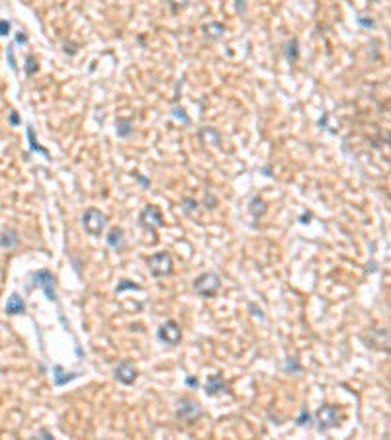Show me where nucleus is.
Listing matches in <instances>:
<instances>
[{"mask_svg":"<svg viewBox=\"0 0 391 440\" xmlns=\"http://www.w3.org/2000/svg\"><path fill=\"white\" fill-rule=\"evenodd\" d=\"M192 288H194V292L200 296V298H213L217 292H219V288H221V278L215 274V272H204V274H200L194 284H192Z\"/></svg>","mask_w":391,"mask_h":440,"instance_id":"nucleus-1","label":"nucleus"},{"mask_svg":"<svg viewBox=\"0 0 391 440\" xmlns=\"http://www.w3.org/2000/svg\"><path fill=\"white\" fill-rule=\"evenodd\" d=\"M81 221H83L84 231L88 235H92V237H100L102 231L106 229V225H108V217L104 215L100 209H96V207H88L83 213V219Z\"/></svg>","mask_w":391,"mask_h":440,"instance_id":"nucleus-2","label":"nucleus"},{"mask_svg":"<svg viewBox=\"0 0 391 440\" xmlns=\"http://www.w3.org/2000/svg\"><path fill=\"white\" fill-rule=\"evenodd\" d=\"M147 266L153 278H163L172 274V259L168 253H157L147 259Z\"/></svg>","mask_w":391,"mask_h":440,"instance_id":"nucleus-3","label":"nucleus"},{"mask_svg":"<svg viewBox=\"0 0 391 440\" xmlns=\"http://www.w3.org/2000/svg\"><path fill=\"white\" fill-rule=\"evenodd\" d=\"M34 286H40L45 294V298L49 301H57V294H55V288H57V278L53 276V272L49 270H40V272H34Z\"/></svg>","mask_w":391,"mask_h":440,"instance_id":"nucleus-4","label":"nucleus"},{"mask_svg":"<svg viewBox=\"0 0 391 440\" xmlns=\"http://www.w3.org/2000/svg\"><path fill=\"white\" fill-rule=\"evenodd\" d=\"M176 417L180 420H186V422L200 419L202 417V405L192 397H182L176 403Z\"/></svg>","mask_w":391,"mask_h":440,"instance_id":"nucleus-5","label":"nucleus"},{"mask_svg":"<svg viewBox=\"0 0 391 440\" xmlns=\"http://www.w3.org/2000/svg\"><path fill=\"white\" fill-rule=\"evenodd\" d=\"M315 419H317V430L319 432H327L330 428H334L338 424V413H336V407L332 405H321L315 413Z\"/></svg>","mask_w":391,"mask_h":440,"instance_id":"nucleus-6","label":"nucleus"},{"mask_svg":"<svg viewBox=\"0 0 391 440\" xmlns=\"http://www.w3.org/2000/svg\"><path fill=\"white\" fill-rule=\"evenodd\" d=\"M157 337H159L161 342H165L168 346H176L182 340V329H180V325L176 321L170 319L157 329Z\"/></svg>","mask_w":391,"mask_h":440,"instance_id":"nucleus-7","label":"nucleus"},{"mask_svg":"<svg viewBox=\"0 0 391 440\" xmlns=\"http://www.w3.org/2000/svg\"><path fill=\"white\" fill-rule=\"evenodd\" d=\"M139 223L143 225L147 231H155V229L165 225V219H163V213H161V209L157 205H147L139 213Z\"/></svg>","mask_w":391,"mask_h":440,"instance_id":"nucleus-8","label":"nucleus"},{"mask_svg":"<svg viewBox=\"0 0 391 440\" xmlns=\"http://www.w3.org/2000/svg\"><path fill=\"white\" fill-rule=\"evenodd\" d=\"M137 376H139V372H137V368L133 366L131 360H122L114 368V378L120 383H124V385H131L133 381L137 380Z\"/></svg>","mask_w":391,"mask_h":440,"instance_id":"nucleus-9","label":"nucleus"},{"mask_svg":"<svg viewBox=\"0 0 391 440\" xmlns=\"http://www.w3.org/2000/svg\"><path fill=\"white\" fill-rule=\"evenodd\" d=\"M227 381L221 374H213L207 378L206 383V393L207 395H219V393H227Z\"/></svg>","mask_w":391,"mask_h":440,"instance_id":"nucleus-10","label":"nucleus"},{"mask_svg":"<svg viewBox=\"0 0 391 440\" xmlns=\"http://www.w3.org/2000/svg\"><path fill=\"white\" fill-rule=\"evenodd\" d=\"M83 376V372H65L63 370V366H55L53 368V383L57 385V387H63V385H67L69 381L77 380V378H81Z\"/></svg>","mask_w":391,"mask_h":440,"instance_id":"nucleus-11","label":"nucleus"},{"mask_svg":"<svg viewBox=\"0 0 391 440\" xmlns=\"http://www.w3.org/2000/svg\"><path fill=\"white\" fill-rule=\"evenodd\" d=\"M202 34H204L206 40H221L223 34H225V26L221 22H207V24L202 26Z\"/></svg>","mask_w":391,"mask_h":440,"instance_id":"nucleus-12","label":"nucleus"},{"mask_svg":"<svg viewBox=\"0 0 391 440\" xmlns=\"http://www.w3.org/2000/svg\"><path fill=\"white\" fill-rule=\"evenodd\" d=\"M4 311L8 315H20V313H26V301L20 298V294H12L8 301H6V307Z\"/></svg>","mask_w":391,"mask_h":440,"instance_id":"nucleus-13","label":"nucleus"},{"mask_svg":"<svg viewBox=\"0 0 391 440\" xmlns=\"http://www.w3.org/2000/svg\"><path fill=\"white\" fill-rule=\"evenodd\" d=\"M106 243L112 247V249H116V251H120L122 247L125 245V235H124V229L122 227H112L110 229V233L106 235Z\"/></svg>","mask_w":391,"mask_h":440,"instance_id":"nucleus-14","label":"nucleus"},{"mask_svg":"<svg viewBox=\"0 0 391 440\" xmlns=\"http://www.w3.org/2000/svg\"><path fill=\"white\" fill-rule=\"evenodd\" d=\"M18 245H20V235H18L14 229L2 231V235H0V247H2V249L12 251V249H16Z\"/></svg>","mask_w":391,"mask_h":440,"instance_id":"nucleus-15","label":"nucleus"},{"mask_svg":"<svg viewBox=\"0 0 391 440\" xmlns=\"http://www.w3.org/2000/svg\"><path fill=\"white\" fill-rule=\"evenodd\" d=\"M266 209H268V205L264 203V200L258 198V196H254V198L250 200V203H248V211L252 213L254 219H260V217L266 213Z\"/></svg>","mask_w":391,"mask_h":440,"instance_id":"nucleus-16","label":"nucleus"},{"mask_svg":"<svg viewBox=\"0 0 391 440\" xmlns=\"http://www.w3.org/2000/svg\"><path fill=\"white\" fill-rule=\"evenodd\" d=\"M116 133H118V137L127 139L133 133V121L129 120V118H120V120L116 121Z\"/></svg>","mask_w":391,"mask_h":440,"instance_id":"nucleus-17","label":"nucleus"},{"mask_svg":"<svg viewBox=\"0 0 391 440\" xmlns=\"http://www.w3.org/2000/svg\"><path fill=\"white\" fill-rule=\"evenodd\" d=\"M26 131H28V141H30V149H32V151H36V153H42V155H45L47 159H51V155H49V151H47L45 147H42V145L38 143V139H36V133H34V127H32V125H28V127H26Z\"/></svg>","mask_w":391,"mask_h":440,"instance_id":"nucleus-18","label":"nucleus"},{"mask_svg":"<svg viewBox=\"0 0 391 440\" xmlns=\"http://www.w3.org/2000/svg\"><path fill=\"white\" fill-rule=\"evenodd\" d=\"M200 139L206 141V143H213V145H219V141H221V135L215 131V129H211V127H202L200 129Z\"/></svg>","mask_w":391,"mask_h":440,"instance_id":"nucleus-19","label":"nucleus"},{"mask_svg":"<svg viewBox=\"0 0 391 440\" xmlns=\"http://www.w3.org/2000/svg\"><path fill=\"white\" fill-rule=\"evenodd\" d=\"M284 51H286V59L289 63H293V61L297 59V55H299V47H297V40H289L286 43V47H284Z\"/></svg>","mask_w":391,"mask_h":440,"instance_id":"nucleus-20","label":"nucleus"},{"mask_svg":"<svg viewBox=\"0 0 391 440\" xmlns=\"http://www.w3.org/2000/svg\"><path fill=\"white\" fill-rule=\"evenodd\" d=\"M125 290H135V292H141L143 288H141L139 284H133L131 280H122L118 286H116V290H114V292H116V296H118V294H122V292H125Z\"/></svg>","mask_w":391,"mask_h":440,"instance_id":"nucleus-21","label":"nucleus"},{"mask_svg":"<svg viewBox=\"0 0 391 440\" xmlns=\"http://www.w3.org/2000/svg\"><path fill=\"white\" fill-rule=\"evenodd\" d=\"M180 207H182V211H184L186 215H192V213H196L198 211V201L194 200V198H184L182 203H180Z\"/></svg>","mask_w":391,"mask_h":440,"instance_id":"nucleus-22","label":"nucleus"},{"mask_svg":"<svg viewBox=\"0 0 391 440\" xmlns=\"http://www.w3.org/2000/svg\"><path fill=\"white\" fill-rule=\"evenodd\" d=\"M301 370H303V366L295 358H288V360L284 362V372H288V374H299Z\"/></svg>","mask_w":391,"mask_h":440,"instance_id":"nucleus-23","label":"nucleus"},{"mask_svg":"<svg viewBox=\"0 0 391 440\" xmlns=\"http://www.w3.org/2000/svg\"><path fill=\"white\" fill-rule=\"evenodd\" d=\"M168 2V6H170V10L176 14V12H180L182 8H186L188 4H190V0H166Z\"/></svg>","mask_w":391,"mask_h":440,"instance_id":"nucleus-24","label":"nucleus"},{"mask_svg":"<svg viewBox=\"0 0 391 440\" xmlns=\"http://www.w3.org/2000/svg\"><path fill=\"white\" fill-rule=\"evenodd\" d=\"M170 114H172L174 118H178V120H182V121H184V123H186V125H190V118L186 116V112H184V108H182V106H174Z\"/></svg>","mask_w":391,"mask_h":440,"instance_id":"nucleus-25","label":"nucleus"},{"mask_svg":"<svg viewBox=\"0 0 391 440\" xmlns=\"http://www.w3.org/2000/svg\"><path fill=\"white\" fill-rule=\"evenodd\" d=\"M309 420H311V415H309V411H307V409H301V411H299V417L295 419L297 426H307Z\"/></svg>","mask_w":391,"mask_h":440,"instance_id":"nucleus-26","label":"nucleus"},{"mask_svg":"<svg viewBox=\"0 0 391 440\" xmlns=\"http://www.w3.org/2000/svg\"><path fill=\"white\" fill-rule=\"evenodd\" d=\"M38 67H40V65L36 63V57H34V55H30V57L26 59V73H28V75H34V73L38 71Z\"/></svg>","mask_w":391,"mask_h":440,"instance_id":"nucleus-27","label":"nucleus"},{"mask_svg":"<svg viewBox=\"0 0 391 440\" xmlns=\"http://www.w3.org/2000/svg\"><path fill=\"white\" fill-rule=\"evenodd\" d=\"M6 55H8V63H10L12 71L16 73V71H18V67H16V59H14V45H8V49H6Z\"/></svg>","mask_w":391,"mask_h":440,"instance_id":"nucleus-28","label":"nucleus"},{"mask_svg":"<svg viewBox=\"0 0 391 440\" xmlns=\"http://www.w3.org/2000/svg\"><path fill=\"white\" fill-rule=\"evenodd\" d=\"M10 28H12V24L8 20H0V38H4V36H8L10 34Z\"/></svg>","mask_w":391,"mask_h":440,"instance_id":"nucleus-29","label":"nucleus"},{"mask_svg":"<svg viewBox=\"0 0 391 440\" xmlns=\"http://www.w3.org/2000/svg\"><path fill=\"white\" fill-rule=\"evenodd\" d=\"M8 121H10V125H20V116H18L16 110H12V112L8 114Z\"/></svg>","mask_w":391,"mask_h":440,"instance_id":"nucleus-30","label":"nucleus"},{"mask_svg":"<svg viewBox=\"0 0 391 440\" xmlns=\"http://www.w3.org/2000/svg\"><path fill=\"white\" fill-rule=\"evenodd\" d=\"M63 49H65V53H69V55H75V53L79 51L75 43H65V45H63Z\"/></svg>","mask_w":391,"mask_h":440,"instance_id":"nucleus-31","label":"nucleus"},{"mask_svg":"<svg viewBox=\"0 0 391 440\" xmlns=\"http://www.w3.org/2000/svg\"><path fill=\"white\" fill-rule=\"evenodd\" d=\"M186 385H188V387H198V385H200V381H198V378L188 376V378H186Z\"/></svg>","mask_w":391,"mask_h":440,"instance_id":"nucleus-32","label":"nucleus"},{"mask_svg":"<svg viewBox=\"0 0 391 440\" xmlns=\"http://www.w3.org/2000/svg\"><path fill=\"white\" fill-rule=\"evenodd\" d=\"M16 43H18V45H24V43H28V36H26L24 32H20V34L16 36Z\"/></svg>","mask_w":391,"mask_h":440,"instance_id":"nucleus-33","label":"nucleus"},{"mask_svg":"<svg viewBox=\"0 0 391 440\" xmlns=\"http://www.w3.org/2000/svg\"><path fill=\"white\" fill-rule=\"evenodd\" d=\"M358 24H360V26H364V28H373V26H375V24H373V20H364V18H360V20H358Z\"/></svg>","mask_w":391,"mask_h":440,"instance_id":"nucleus-34","label":"nucleus"},{"mask_svg":"<svg viewBox=\"0 0 391 440\" xmlns=\"http://www.w3.org/2000/svg\"><path fill=\"white\" fill-rule=\"evenodd\" d=\"M250 309L254 311V317H258V319H260V321H264V315H262V311H260V309H256L254 305H250Z\"/></svg>","mask_w":391,"mask_h":440,"instance_id":"nucleus-35","label":"nucleus"},{"mask_svg":"<svg viewBox=\"0 0 391 440\" xmlns=\"http://www.w3.org/2000/svg\"><path fill=\"white\" fill-rule=\"evenodd\" d=\"M38 436H43V438H53V434H51V432H49V430H45V428H43V430H40V432H38Z\"/></svg>","mask_w":391,"mask_h":440,"instance_id":"nucleus-36","label":"nucleus"}]
</instances>
